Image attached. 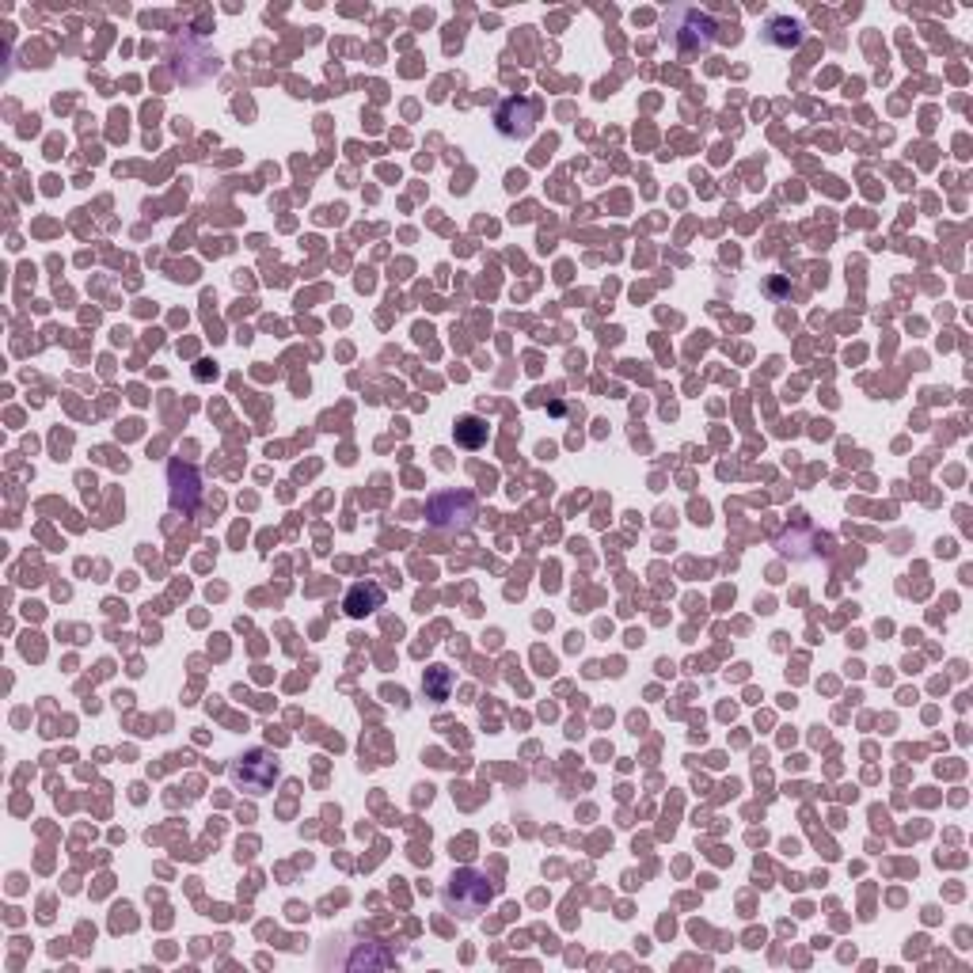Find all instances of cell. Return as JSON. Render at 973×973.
Instances as JSON below:
<instances>
[{
    "label": "cell",
    "mask_w": 973,
    "mask_h": 973,
    "mask_svg": "<svg viewBox=\"0 0 973 973\" xmlns=\"http://www.w3.org/2000/svg\"><path fill=\"white\" fill-rule=\"evenodd\" d=\"M662 27H666V39L673 42V50L685 61L696 58V54H707L711 42H715V20L700 8H669Z\"/></svg>",
    "instance_id": "1"
},
{
    "label": "cell",
    "mask_w": 973,
    "mask_h": 973,
    "mask_svg": "<svg viewBox=\"0 0 973 973\" xmlns=\"http://www.w3.org/2000/svg\"><path fill=\"white\" fill-rule=\"evenodd\" d=\"M445 909L457 916H479L491 901H495V882L483 875V871H472L464 867L457 875L445 882Z\"/></svg>",
    "instance_id": "2"
},
{
    "label": "cell",
    "mask_w": 973,
    "mask_h": 973,
    "mask_svg": "<svg viewBox=\"0 0 973 973\" xmlns=\"http://www.w3.org/2000/svg\"><path fill=\"white\" fill-rule=\"evenodd\" d=\"M232 780H236V787L251 791V795H263L278 780V761L270 757L267 749H251L248 757H240L232 764Z\"/></svg>",
    "instance_id": "3"
},
{
    "label": "cell",
    "mask_w": 973,
    "mask_h": 973,
    "mask_svg": "<svg viewBox=\"0 0 973 973\" xmlns=\"http://www.w3.org/2000/svg\"><path fill=\"white\" fill-rule=\"evenodd\" d=\"M495 122H498V134L517 137V141H529V137H533V130H536V107H533V99L510 96L495 111Z\"/></svg>",
    "instance_id": "4"
},
{
    "label": "cell",
    "mask_w": 973,
    "mask_h": 973,
    "mask_svg": "<svg viewBox=\"0 0 973 973\" xmlns=\"http://www.w3.org/2000/svg\"><path fill=\"white\" fill-rule=\"evenodd\" d=\"M457 510L460 514H476V502H472V495H438L434 502H430V525L434 529H449V533H457V529H464L457 521Z\"/></svg>",
    "instance_id": "5"
},
{
    "label": "cell",
    "mask_w": 973,
    "mask_h": 973,
    "mask_svg": "<svg viewBox=\"0 0 973 973\" xmlns=\"http://www.w3.org/2000/svg\"><path fill=\"white\" fill-rule=\"evenodd\" d=\"M384 605V590L377 586V582H358V586H350V593H346L343 609L346 616H354V620H362V616H369V612H377Z\"/></svg>",
    "instance_id": "6"
},
{
    "label": "cell",
    "mask_w": 973,
    "mask_h": 973,
    "mask_svg": "<svg viewBox=\"0 0 973 973\" xmlns=\"http://www.w3.org/2000/svg\"><path fill=\"white\" fill-rule=\"evenodd\" d=\"M768 39L776 42V46H799V39H802V23L799 20H791V16H772L768 20Z\"/></svg>",
    "instance_id": "7"
},
{
    "label": "cell",
    "mask_w": 973,
    "mask_h": 973,
    "mask_svg": "<svg viewBox=\"0 0 973 973\" xmlns=\"http://www.w3.org/2000/svg\"><path fill=\"white\" fill-rule=\"evenodd\" d=\"M422 688H426L430 700H445L449 688H453V673H449L445 666H430L426 669V677H422Z\"/></svg>",
    "instance_id": "8"
},
{
    "label": "cell",
    "mask_w": 973,
    "mask_h": 973,
    "mask_svg": "<svg viewBox=\"0 0 973 973\" xmlns=\"http://www.w3.org/2000/svg\"><path fill=\"white\" fill-rule=\"evenodd\" d=\"M457 441L460 445H468V449H479V445L487 441V422L476 419V415H464V419L457 422Z\"/></svg>",
    "instance_id": "9"
}]
</instances>
